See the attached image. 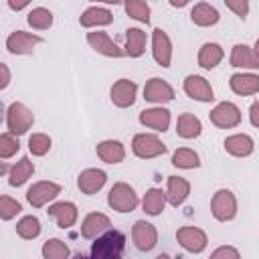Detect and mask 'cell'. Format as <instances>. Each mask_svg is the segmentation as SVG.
Returning <instances> with one entry per match:
<instances>
[{"label": "cell", "mask_w": 259, "mask_h": 259, "mask_svg": "<svg viewBox=\"0 0 259 259\" xmlns=\"http://www.w3.org/2000/svg\"><path fill=\"white\" fill-rule=\"evenodd\" d=\"M32 172H34V164L30 162V158H20L14 166H12V170H10V174H8V184L10 186H22L30 176H32Z\"/></svg>", "instance_id": "29"}, {"label": "cell", "mask_w": 259, "mask_h": 259, "mask_svg": "<svg viewBox=\"0 0 259 259\" xmlns=\"http://www.w3.org/2000/svg\"><path fill=\"white\" fill-rule=\"evenodd\" d=\"M172 164L176 168H184V170H190V168H198L200 166V158L194 150L190 148H178L174 154H172Z\"/></svg>", "instance_id": "32"}, {"label": "cell", "mask_w": 259, "mask_h": 259, "mask_svg": "<svg viewBox=\"0 0 259 259\" xmlns=\"http://www.w3.org/2000/svg\"><path fill=\"white\" fill-rule=\"evenodd\" d=\"M113 20L111 12L103 6H91L87 8L81 16H79V24L85 26V28H91V26H105Z\"/></svg>", "instance_id": "24"}, {"label": "cell", "mask_w": 259, "mask_h": 259, "mask_svg": "<svg viewBox=\"0 0 259 259\" xmlns=\"http://www.w3.org/2000/svg\"><path fill=\"white\" fill-rule=\"evenodd\" d=\"M18 148H20V144H18V138L16 136H12L10 132H6V134L0 136V156L4 160L10 158V156H14L18 152Z\"/></svg>", "instance_id": "39"}, {"label": "cell", "mask_w": 259, "mask_h": 259, "mask_svg": "<svg viewBox=\"0 0 259 259\" xmlns=\"http://www.w3.org/2000/svg\"><path fill=\"white\" fill-rule=\"evenodd\" d=\"M125 249V235L121 231L109 229L95 239L89 251V259H121Z\"/></svg>", "instance_id": "1"}, {"label": "cell", "mask_w": 259, "mask_h": 259, "mask_svg": "<svg viewBox=\"0 0 259 259\" xmlns=\"http://www.w3.org/2000/svg\"><path fill=\"white\" fill-rule=\"evenodd\" d=\"M107 202L117 212H132L138 206V196H136V192L130 184L117 182V184L111 186V190L107 194Z\"/></svg>", "instance_id": "3"}, {"label": "cell", "mask_w": 259, "mask_h": 259, "mask_svg": "<svg viewBox=\"0 0 259 259\" xmlns=\"http://www.w3.org/2000/svg\"><path fill=\"white\" fill-rule=\"evenodd\" d=\"M170 4H172V6H184V4H186V0H180V2H176V0H170Z\"/></svg>", "instance_id": "45"}, {"label": "cell", "mask_w": 259, "mask_h": 259, "mask_svg": "<svg viewBox=\"0 0 259 259\" xmlns=\"http://www.w3.org/2000/svg\"><path fill=\"white\" fill-rule=\"evenodd\" d=\"M156 259H170V257H168V255H164V253H162V255H158V257H156Z\"/></svg>", "instance_id": "47"}, {"label": "cell", "mask_w": 259, "mask_h": 259, "mask_svg": "<svg viewBox=\"0 0 259 259\" xmlns=\"http://www.w3.org/2000/svg\"><path fill=\"white\" fill-rule=\"evenodd\" d=\"M125 12L132 16V18H136V20H140V22H150V6L146 4V2H142V0H130V2H125Z\"/></svg>", "instance_id": "36"}, {"label": "cell", "mask_w": 259, "mask_h": 259, "mask_svg": "<svg viewBox=\"0 0 259 259\" xmlns=\"http://www.w3.org/2000/svg\"><path fill=\"white\" fill-rule=\"evenodd\" d=\"M132 150H134V154L138 158L148 160V158H156V156L164 154L166 152V146L154 134H138L132 140Z\"/></svg>", "instance_id": "5"}, {"label": "cell", "mask_w": 259, "mask_h": 259, "mask_svg": "<svg viewBox=\"0 0 259 259\" xmlns=\"http://www.w3.org/2000/svg\"><path fill=\"white\" fill-rule=\"evenodd\" d=\"M253 148H255V144L247 134H235V136H229L225 140V150L231 156H237V158L249 156L253 152Z\"/></svg>", "instance_id": "25"}, {"label": "cell", "mask_w": 259, "mask_h": 259, "mask_svg": "<svg viewBox=\"0 0 259 259\" xmlns=\"http://www.w3.org/2000/svg\"><path fill=\"white\" fill-rule=\"evenodd\" d=\"M152 53L154 59L160 67H170V59H172V42L168 38V34L162 28H156L152 32Z\"/></svg>", "instance_id": "13"}, {"label": "cell", "mask_w": 259, "mask_h": 259, "mask_svg": "<svg viewBox=\"0 0 259 259\" xmlns=\"http://www.w3.org/2000/svg\"><path fill=\"white\" fill-rule=\"evenodd\" d=\"M8 6H10L12 10H22V8L26 6V2H14V0H8Z\"/></svg>", "instance_id": "44"}, {"label": "cell", "mask_w": 259, "mask_h": 259, "mask_svg": "<svg viewBox=\"0 0 259 259\" xmlns=\"http://www.w3.org/2000/svg\"><path fill=\"white\" fill-rule=\"evenodd\" d=\"M87 42L91 45V49H95L97 53H101V55H105V57L117 59V57H123V55H125V51H121V49L109 38V34L103 32V30L87 32Z\"/></svg>", "instance_id": "12"}, {"label": "cell", "mask_w": 259, "mask_h": 259, "mask_svg": "<svg viewBox=\"0 0 259 259\" xmlns=\"http://www.w3.org/2000/svg\"><path fill=\"white\" fill-rule=\"evenodd\" d=\"M144 97L146 101H152V103H166L174 99V89L164 79L152 77L144 87Z\"/></svg>", "instance_id": "14"}, {"label": "cell", "mask_w": 259, "mask_h": 259, "mask_svg": "<svg viewBox=\"0 0 259 259\" xmlns=\"http://www.w3.org/2000/svg\"><path fill=\"white\" fill-rule=\"evenodd\" d=\"M184 93L196 101H212L214 99L210 83L200 75H188L184 79Z\"/></svg>", "instance_id": "11"}, {"label": "cell", "mask_w": 259, "mask_h": 259, "mask_svg": "<svg viewBox=\"0 0 259 259\" xmlns=\"http://www.w3.org/2000/svg\"><path fill=\"white\" fill-rule=\"evenodd\" d=\"M105 180H107V174H105L103 170L87 168V170H83V172L79 174L77 186H79V190H81L83 194H95L97 190L103 188Z\"/></svg>", "instance_id": "17"}, {"label": "cell", "mask_w": 259, "mask_h": 259, "mask_svg": "<svg viewBox=\"0 0 259 259\" xmlns=\"http://www.w3.org/2000/svg\"><path fill=\"white\" fill-rule=\"evenodd\" d=\"M42 257L45 259H69V247L61 239H49L42 245Z\"/></svg>", "instance_id": "35"}, {"label": "cell", "mask_w": 259, "mask_h": 259, "mask_svg": "<svg viewBox=\"0 0 259 259\" xmlns=\"http://www.w3.org/2000/svg\"><path fill=\"white\" fill-rule=\"evenodd\" d=\"M223 47L217 42H204L198 51V65L202 69H214L223 61Z\"/></svg>", "instance_id": "28"}, {"label": "cell", "mask_w": 259, "mask_h": 259, "mask_svg": "<svg viewBox=\"0 0 259 259\" xmlns=\"http://www.w3.org/2000/svg\"><path fill=\"white\" fill-rule=\"evenodd\" d=\"M16 235H18L20 239H26V241L36 239V237L40 235V221H38L36 217H32V214L22 217V219L16 223Z\"/></svg>", "instance_id": "33"}, {"label": "cell", "mask_w": 259, "mask_h": 259, "mask_svg": "<svg viewBox=\"0 0 259 259\" xmlns=\"http://www.w3.org/2000/svg\"><path fill=\"white\" fill-rule=\"evenodd\" d=\"M190 18L198 26H212V24L219 22L221 16H219V10L214 6L206 4V2H198V4H194L192 12H190Z\"/></svg>", "instance_id": "27"}, {"label": "cell", "mask_w": 259, "mask_h": 259, "mask_svg": "<svg viewBox=\"0 0 259 259\" xmlns=\"http://www.w3.org/2000/svg\"><path fill=\"white\" fill-rule=\"evenodd\" d=\"M47 212H49V217H53V219L57 221V225H59L61 229L73 227L75 221H77V214H79V212H77V206H75L73 202H67V200L51 204Z\"/></svg>", "instance_id": "18"}, {"label": "cell", "mask_w": 259, "mask_h": 259, "mask_svg": "<svg viewBox=\"0 0 259 259\" xmlns=\"http://www.w3.org/2000/svg\"><path fill=\"white\" fill-rule=\"evenodd\" d=\"M142 206L148 214L156 217L164 210L166 206V192H162L160 188H150L146 194H144V200H142Z\"/></svg>", "instance_id": "31"}, {"label": "cell", "mask_w": 259, "mask_h": 259, "mask_svg": "<svg viewBox=\"0 0 259 259\" xmlns=\"http://www.w3.org/2000/svg\"><path fill=\"white\" fill-rule=\"evenodd\" d=\"M140 123L146 127H152L156 132H166L170 125V111L164 107H152V109H144L140 113Z\"/></svg>", "instance_id": "19"}, {"label": "cell", "mask_w": 259, "mask_h": 259, "mask_svg": "<svg viewBox=\"0 0 259 259\" xmlns=\"http://www.w3.org/2000/svg\"><path fill=\"white\" fill-rule=\"evenodd\" d=\"M136 93H138V85L130 79H119L113 83L111 87V101L117 107H130L136 101Z\"/></svg>", "instance_id": "15"}, {"label": "cell", "mask_w": 259, "mask_h": 259, "mask_svg": "<svg viewBox=\"0 0 259 259\" xmlns=\"http://www.w3.org/2000/svg\"><path fill=\"white\" fill-rule=\"evenodd\" d=\"M97 156L103 162H107V164H119L125 158V150H123V144L121 142H117V140H105V142H99L97 144Z\"/></svg>", "instance_id": "23"}, {"label": "cell", "mask_w": 259, "mask_h": 259, "mask_svg": "<svg viewBox=\"0 0 259 259\" xmlns=\"http://www.w3.org/2000/svg\"><path fill=\"white\" fill-rule=\"evenodd\" d=\"M22 210V206H20V202L18 200H14V198H10V196H0V219L2 221H10L12 217H16L18 212Z\"/></svg>", "instance_id": "38"}, {"label": "cell", "mask_w": 259, "mask_h": 259, "mask_svg": "<svg viewBox=\"0 0 259 259\" xmlns=\"http://www.w3.org/2000/svg\"><path fill=\"white\" fill-rule=\"evenodd\" d=\"M255 53L259 55V38H257V42H255Z\"/></svg>", "instance_id": "46"}, {"label": "cell", "mask_w": 259, "mask_h": 259, "mask_svg": "<svg viewBox=\"0 0 259 259\" xmlns=\"http://www.w3.org/2000/svg\"><path fill=\"white\" fill-rule=\"evenodd\" d=\"M249 119L255 127H259V101H255L251 107H249Z\"/></svg>", "instance_id": "42"}, {"label": "cell", "mask_w": 259, "mask_h": 259, "mask_svg": "<svg viewBox=\"0 0 259 259\" xmlns=\"http://www.w3.org/2000/svg\"><path fill=\"white\" fill-rule=\"evenodd\" d=\"M28 150L32 156H45L51 150V138L47 134H32L28 138Z\"/></svg>", "instance_id": "37"}, {"label": "cell", "mask_w": 259, "mask_h": 259, "mask_svg": "<svg viewBox=\"0 0 259 259\" xmlns=\"http://www.w3.org/2000/svg\"><path fill=\"white\" fill-rule=\"evenodd\" d=\"M146 51V32L140 28H127L125 30V55L140 57Z\"/></svg>", "instance_id": "30"}, {"label": "cell", "mask_w": 259, "mask_h": 259, "mask_svg": "<svg viewBox=\"0 0 259 259\" xmlns=\"http://www.w3.org/2000/svg\"><path fill=\"white\" fill-rule=\"evenodd\" d=\"M210 259H241V255H239V251L235 247L223 245V247H219V249H214L210 253Z\"/></svg>", "instance_id": "40"}, {"label": "cell", "mask_w": 259, "mask_h": 259, "mask_svg": "<svg viewBox=\"0 0 259 259\" xmlns=\"http://www.w3.org/2000/svg\"><path fill=\"white\" fill-rule=\"evenodd\" d=\"M210 121L217 125V127H235L241 123V111L235 103L231 101H223L219 103L210 113Z\"/></svg>", "instance_id": "9"}, {"label": "cell", "mask_w": 259, "mask_h": 259, "mask_svg": "<svg viewBox=\"0 0 259 259\" xmlns=\"http://www.w3.org/2000/svg\"><path fill=\"white\" fill-rule=\"evenodd\" d=\"M0 73H2L0 89H6V87H8V83H10V73H8V67H6V63H0Z\"/></svg>", "instance_id": "43"}, {"label": "cell", "mask_w": 259, "mask_h": 259, "mask_svg": "<svg viewBox=\"0 0 259 259\" xmlns=\"http://www.w3.org/2000/svg\"><path fill=\"white\" fill-rule=\"evenodd\" d=\"M210 210H212V217L221 223H227L231 219H235L237 214V198L231 190L227 188H221L212 194V200H210Z\"/></svg>", "instance_id": "4"}, {"label": "cell", "mask_w": 259, "mask_h": 259, "mask_svg": "<svg viewBox=\"0 0 259 259\" xmlns=\"http://www.w3.org/2000/svg\"><path fill=\"white\" fill-rule=\"evenodd\" d=\"M40 42H42V38L38 34H30V32H24V30H14L6 38V49L12 55H30L34 51V47L40 45Z\"/></svg>", "instance_id": "7"}, {"label": "cell", "mask_w": 259, "mask_h": 259, "mask_svg": "<svg viewBox=\"0 0 259 259\" xmlns=\"http://www.w3.org/2000/svg\"><path fill=\"white\" fill-rule=\"evenodd\" d=\"M229 85L237 95H255V93H259V75L235 73V75H231Z\"/></svg>", "instance_id": "22"}, {"label": "cell", "mask_w": 259, "mask_h": 259, "mask_svg": "<svg viewBox=\"0 0 259 259\" xmlns=\"http://www.w3.org/2000/svg\"><path fill=\"white\" fill-rule=\"evenodd\" d=\"M225 4H227L229 10H233L241 18H245L247 12H249V2L247 0H225Z\"/></svg>", "instance_id": "41"}, {"label": "cell", "mask_w": 259, "mask_h": 259, "mask_svg": "<svg viewBox=\"0 0 259 259\" xmlns=\"http://www.w3.org/2000/svg\"><path fill=\"white\" fill-rule=\"evenodd\" d=\"M28 24L32 26V28H36V30H47V28H51V24H53V12L51 10H47V8H42V6H38V8H32L30 12H28Z\"/></svg>", "instance_id": "34"}, {"label": "cell", "mask_w": 259, "mask_h": 259, "mask_svg": "<svg viewBox=\"0 0 259 259\" xmlns=\"http://www.w3.org/2000/svg\"><path fill=\"white\" fill-rule=\"evenodd\" d=\"M34 123V115L32 111L20 103V101H14L8 105V111H6V125H8V132L12 136H22L26 134Z\"/></svg>", "instance_id": "2"}, {"label": "cell", "mask_w": 259, "mask_h": 259, "mask_svg": "<svg viewBox=\"0 0 259 259\" xmlns=\"http://www.w3.org/2000/svg\"><path fill=\"white\" fill-rule=\"evenodd\" d=\"M61 194V186L57 182H49V180H40V182H34L28 192H26V200L34 206V208H40L45 206L49 200L57 198Z\"/></svg>", "instance_id": "6"}, {"label": "cell", "mask_w": 259, "mask_h": 259, "mask_svg": "<svg viewBox=\"0 0 259 259\" xmlns=\"http://www.w3.org/2000/svg\"><path fill=\"white\" fill-rule=\"evenodd\" d=\"M202 132V123L194 113H182L176 121V134L184 140H192L198 138Z\"/></svg>", "instance_id": "26"}, {"label": "cell", "mask_w": 259, "mask_h": 259, "mask_svg": "<svg viewBox=\"0 0 259 259\" xmlns=\"http://www.w3.org/2000/svg\"><path fill=\"white\" fill-rule=\"evenodd\" d=\"M111 223L107 219V214L103 212H89L81 225V237L83 239H97L101 237L105 231H109Z\"/></svg>", "instance_id": "16"}, {"label": "cell", "mask_w": 259, "mask_h": 259, "mask_svg": "<svg viewBox=\"0 0 259 259\" xmlns=\"http://www.w3.org/2000/svg\"><path fill=\"white\" fill-rule=\"evenodd\" d=\"M132 239L140 251H152L158 243V231L154 225H150L146 221H138L132 229Z\"/></svg>", "instance_id": "10"}, {"label": "cell", "mask_w": 259, "mask_h": 259, "mask_svg": "<svg viewBox=\"0 0 259 259\" xmlns=\"http://www.w3.org/2000/svg\"><path fill=\"white\" fill-rule=\"evenodd\" d=\"M231 65L241 69H259V55L247 45H235L231 51Z\"/></svg>", "instance_id": "21"}, {"label": "cell", "mask_w": 259, "mask_h": 259, "mask_svg": "<svg viewBox=\"0 0 259 259\" xmlns=\"http://www.w3.org/2000/svg\"><path fill=\"white\" fill-rule=\"evenodd\" d=\"M190 194V184L186 178L180 176H168V190H166V202L172 206H180Z\"/></svg>", "instance_id": "20"}, {"label": "cell", "mask_w": 259, "mask_h": 259, "mask_svg": "<svg viewBox=\"0 0 259 259\" xmlns=\"http://www.w3.org/2000/svg\"><path fill=\"white\" fill-rule=\"evenodd\" d=\"M176 239H178V243H180L186 251H190V253H200V251H204V249H206V243H208L206 233H204L202 229H198V227H180V229L176 231Z\"/></svg>", "instance_id": "8"}]
</instances>
